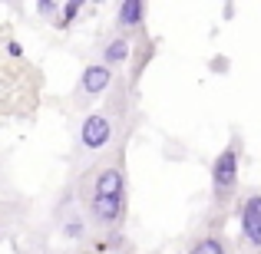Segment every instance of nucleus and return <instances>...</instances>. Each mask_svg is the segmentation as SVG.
Wrapping results in <instances>:
<instances>
[{"instance_id": "f257e3e1", "label": "nucleus", "mask_w": 261, "mask_h": 254, "mask_svg": "<svg viewBox=\"0 0 261 254\" xmlns=\"http://www.w3.org/2000/svg\"><path fill=\"white\" fill-rule=\"evenodd\" d=\"M80 191H83V215L89 218V224L106 235L119 231L126 218V175H122L119 159L89 168Z\"/></svg>"}, {"instance_id": "f03ea898", "label": "nucleus", "mask_w": 261, "mask_h": 254, "mask_svg": "<svg viewBox=\"0 0 261 254\" xmlns=\"http://www.w3.org/2000/svg\"><path fill=\"white\" fill-rule=\"evenodd\" d=\"M235 185H238V146L231 142L228 149H222L212 165V198L215 205H228V198L235 195Z\"/></svg>"}, {"instance_id": "7ed1b4c3", "label": "nucleus", "mask_w": 261, "mask_h": 254, "mask_svg": "<svg viewBox=\"0 0 261 254\" xmlns=\"http://www.w3.org/2000/svg\"><path fill=\"white\" fill-rule=\"evenodd\" d=\"M116 142V119L113 112H93L80 126V146L86 152H106Z\"/></svg>"}, {"instance_id": "20e7f679", "label": "nucleus", "mask_w": 261, "mask_h": 254, "mask_svg": "<svg viewBox=\"0 0 261 254\" xmlns=\"http://www.w3.org/2000/svg\"><path fill=\"white\" fill-rule=\"evenodd\" d=\"M242 238L261 251V191H248L242 202Z\"/></svg>"}, {"instance_id": "39448f33", "label": "nucleus", "mask_w": 261, "mask_h": 254, "mask_svg": "<svg viewBox=\"0 0 261 254\" xmlns=\"http://www.w3.org/2000/svg\"><path fill=\"white\" fill-rule=\"evenodd\" d=\"M109 86H113V70H109L106 63H89L83 70V76H80V93H83V99H96V96H102Z\"/></svg>"}, {"instance_id": "423d86ee", "label": "nucleus", "mask_w": 261, "mask_h": 254, "mask_svg": "<svg viewBox=\"0 0 261 254\" xmlns=\"http://www.w3.org/2000/svg\"><path fill=\"white\" fill-rule=\"evenodd\" d=\"M185 254H228V251H225V241L218 231H202L198 238H192Z\"/></svg>"}, {"instance_id": "0eeeda50", "label": "nucleus", "mask_w": 261, "mask_h": 254, "mask_svg": "<svg viewBox=\"0 0 261 254\" xmlns=\"http://www.w3.org/2000/svg\"><path fill=\"white\" fill-rule=\"evenodd\" d=\"M142 17H146V4H142V0H126V4H119V26L122 30L139 26Z\"/></svg>"}, {"instance_id": "6e6552de", "label": "nucleus", "mask_w": 261, "mask_h": 254, "mask_svg": "<svg viewBox=\"0 0 261 254\" xmlns=\"http://www.w3.org/2000/svg\"><path fill=\"white\" fill-rule=\"evenodd\" d=\"M63 238H86V215L80 208L63 215Z\"/></svg>"}, {"instance_id": "1a4fd4ad", "label": "nucleus", "mask_w": 261, "mask_h": 254, "mask_svg": "<svg viewBox=\"0 0 261 254\" xmlns=\"http://www.w3.org/2000/svg\"><path fill=\"white\" fill-rule=\"evenodd\" d=\"M126 57H129V40H126V37H116L113 43L106 46V66H113V63H122Z\"/></svg>"}, {"instance_id": "9d476101", "label": "nucleus", "mask_w": 261, "mask_h": 254, "mask_svg": "<svg viewBox=\"0 0 261 254\" xmlns=\"http://www.w3.org/2000/svg\"><path fill=\"white\" fill-rule=\"evenodd\" d=\"M76 13H80V4H66V7H63V20H60V23H70Z\"/></svg>"}, {"instance_id": "9b49d317", "label": "nucleus", "mask_w": 261, "mask_h": 254, "mask_svg": "<svg viewBox=\"0 0 261 254\" xmlns=\"http://www.w3.org/2000/svg\"><path fill=\"white\" fill-rule=\"evenodd\" d=\"M0 211H4V208H0ZM0 235H4V215H0Z\"/></svg>"}, {"instance_id": "f8f14e48", "label": "nucleus", "mask_w": 261, "mask_h": 254, "mask_svg": "<svg viewBox=\"0 0 261 254\" xmlns=\"http://www.w3.org/2000/svg\"><path fill=\"white\" fill-rule=\"evenodd\" d=\"M80 254H93V251H80Z\"/></svg>"}, {"instance_id": "ddd939ff", "label": "nucleus", "mask_w": 261, "mask_h": 254, "mask_svg": "<svg viewBox=\"0 0 261 254\" xmlns=\"http://www.w3.org/2000/svg\"><path fill=\"white\" fill-rule=\"evenodd\" d=\"M122 254H129V251H122Z\"/></svg>"}]
</instances>
